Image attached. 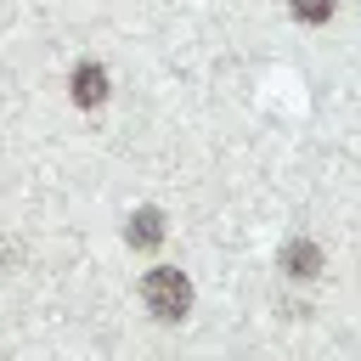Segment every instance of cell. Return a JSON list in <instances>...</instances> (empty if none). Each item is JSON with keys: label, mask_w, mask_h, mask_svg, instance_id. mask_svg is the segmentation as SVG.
<instances>
[{"label": "cell", "mask_w": 361, "mask_h": 361, "mask_svg": "<svg viewBox=\"0 0 361 361\" xmlns=\"http://www.w3.org/2000/svg\"><path fill=\"white\" fill-rule=\"evenodd\" d=\"M141 299H147V310H152L158 322H180V316L192 310V282H186L180 271L158 265V271H147V282H141Z\"/></svg>", "instance_id": "6da1fadb"}, {"label": "cell", "mask_w": 361, "mask_h": 361, "mask_svg": "<svg viewBox=\"0 0 361 361\" xmlns=\"http://www.w3.org/2000/svg\"><path fill=\"white\" fill-rule=\"evenodd\" d=\"M73 102H79V107H102V102H107V73H102L96 62H79V68H73Z\"/></svg>", "instance_id": "7a4b0ae2"}, {"label": "cell", "mask_w": 361, "mask_h": 361, "mask_svg": "<svg viewBox=\"0 0 361 361\" xmlns=\"http://www.w3.org/2000/svg\"><path fill=\"white\" fill-rule=\"evenodd\" d=\"M124 237H130V248H152V243H164V214H158V209H135Z\"/></svg>", "instance_id": "3957f363"}, {"label": "cell", "mask_w": 361, "mask_h": 361, "mask_svg": "<svg viewBox=\"0 0 361 361\" xmlns=\"http://www.w3.org/2000/svg\"><path fill=\"white\" fill-rule=\"evenodd\" d=\"M282 265H288L293 276H316V271H322V254H316V243H288V248H282Z\"/></svg>", "instance_id": "277c9868"}, {"label": "cell", "mask_w": 361, "mask_h": 361, "mask_svg": "<svg viewBox=\"0 0 361 361\" xmlns=\"http://www.w3.org/2000/svg\"><path fill=\"white\" fill-rule=\"evenodd\" d=\"M288 6H293L299 23H327L333 17V0H288Z\"/></svg>", "instance_id": "5b68a950"}]
</instances>
